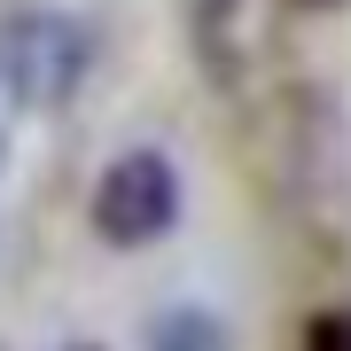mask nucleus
Returning a JSON list of instances; mask_svg holds the SVG:
<instances>
[{"label":"nucleus","mask_w":351,"mask_h":351,"mask_svg":"<svg viewBox=\"0 0 351 351\" xmlns=\"http://www.w3.org/2000/svg\"><path fill=\"white\" fill-rule=\"evenodd\" d=\"M180 226V164L164 149H125L94 180V234L117 250H149Z\"/></svg>","instance_id":"nucleus-1"},{"label":"nucleus","mask_w":351,"mask_h":351,"mask_svg":"<svg viewBox=\"0 0 351 351\" xmlns=\"http://www.w3.org/2000/svg\"><path fill=\"white\" fill-rule=\"evenodd\" d=\"M86 63H94V32L78 16H16L0 32V86L24 110H63L86 86Z\"/></svg>","instance_id":"nucleus-2"},{"label":"nucleus","mask_w":351,"mask_h":351,"mask_svg":"<svg viewBox=\"0 0 351 351\" xmlns=\"http://www.w3.org/2000/svg\"><path fill=\"white\" fill-rule=\"evenodd\" d=\"M149 351H226V320L203 313V304H180L149 328Z\"/></svg>","instance_id":"nucleus-3"},{"label":"nucleus","mask_w":351,"mask_h":351,"mask_svg":"<svg viewBox=\"0 0 351 351\" xmlns=\"http://www.w3.org/2000/svg\"><path fill=\"white\" fill-rule=\"evenodd\" d=\"M304 351H351V313H313L304 320Z\"/></svg>","instance_id":"nucleus-4"},{"label":"nucleus","mask_w":351,"mask_h":351,"mask_svg":"<svg viewBox=\"0 0 351 351\" xmlns=\"http://www.w3.org/2000/svg\"><path fill=\"white\" fill-rule=\"evenodd\" d=\"M297 8H343V0H297Z\"/></svg>","instance_id":"nucleus-5"},{"label":"nucleus","mask_w":351,"mask_h":351,"mask_svg":"<svg viewBox=\"0 0 351 351\" xmlns=\"http://www.w3.org/2000/svg\"><path fill=\"white\" fill-rule=\"evenodd\" d=\"M63 351H101V343H63Z\"/></svg>","instance_id":"nucleus-6"}]
</instances>
